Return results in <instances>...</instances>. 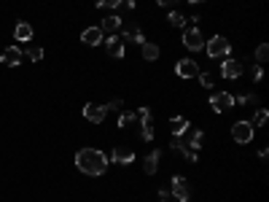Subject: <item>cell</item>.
Instances as JSON below:
<instances>
[{"instance_id":"4316f807","label":"cell","mask_w":269,"mask_h":202,"mask_svg":"<svg viewBox=\"0 0 269 202\" xmlns=\"http://www.w3.org/2000/svg\"><path fill=\"white\" fill-rule=\"evenodd\" d=\"M140 124H143V130H140L143 140H153V124L151 121H140Z\"/></svg>"},{"instance_id":"277c9868","label":"cell","mask_w":269,"mask_h":202,"mask_svg":"<svg viewBox=\"0 0 269 202\" xmlns=\"http://www.w3.org/2000/svg\"><path fill=\"white\" fill-rule=\"evenodd\" d=\"M105 116H108V108L100 103H86L84 105V119L86 121H92V124H102Z\"/></svg>"},{"instance_id":"836d02e7","label":"cell","mask_w":269,"mask_h":202,"mask_svg":"<svg viewBox=\"0 0 269 202\" xmlns=\"http://www.w3.org/2000/svg\"><path fill=\"white\" fill-rule=\"evenodd\" d=\"M264 79V70L261 67H253V81H261Z\"/></svg>"},{"instance_id":"3957f363","label":"cell","mask_w":269,"mask_h":202,"mask_svg":"<svg viewBox=\"0 0 269 202\" xmlns=\"http://www.w3.org/2000/svg\"><path fill=\"white\" fill-rule=\"evenodd\" d=\"M232 140L245 146V143H253V124L251 121H237L232 124Z\"/></svg>"},{"instance_id":"d4e9b609","label":"cell","mask_w":269,"mask_h":202,"mask_svg":"<svg viewBox=\"0 0 269 202\" xmlns=\"http://www.w3.org/2000/svg\"><path fill=\"white\" fill-rule=\"evenodd\" d=\"M170 24H172V27H186V16L178 14V11H172V14H170Z\"/></svg>"},{"instance_id":"e0dca14e","label":"cell","mask_w":269,"mask_h":202,"mask_svg":"<svg viewBox=\"0 0 269 202\" xmlns=\"http://www.w3.org/2000/svg\"><path fill=\"white\" fill-rule=\"evenodd\" d=\"M14 35H16V41L30 43V41H33V27L27 24V22H19V24H16V30H14Z\"/></svg>"},{"instance_id":"484cf974","label":"cell","mask_w":269,"mask_h":202,"mask_svg":"<svg viewBox=\"0 0 269 202\" xmlns=\"http://www.w3.org/2000/svg\"><path fill=\"white\" fill-rule=\"evenodd\" d=\"M266 57H269V46H266V43H261V46L256 49V62H258V65L266 62Z\"/></svg>"},{"instance_id":"52a82bcc","label":"cell","mask_w":269,"mask_h":202,"mask_svg":"<svg viewBox=\"0 0 269 202\" xmlns=\"http://www.w3.org/2000/svg\"><path fill=\"white\" fill-rule=\"evenodd\" d=\"M234 105V97L229 92H218V94H213L210 97V108H213L216 113H224V111H229Z\"/></svg>"},{"instance_id":"5b68a950","label":"cell","mask_w":269,"mask_h":202,"mask_svg":"<svg viewBox=\"0 0 269 202\" xmlns=\"http://www.w3.org/2000/svg\"><path fill=\"white\" fill-rule=\"evenodd\" d=\"M183 46L189 52H202L205 49V35H202L197 27H191V30L183 33Z\"/></svg>"},{"instance_id":"f546056e","label":"cell","mask_w":269,"mask_h":202,"mask_svg":"<svg viewBox=\"0 0 269 202\" xmlns=\"http://www.w3.org/2000/svg\"><path fill=\"white\" fill-rule=\"evenodd\" d=\"M266 119H269V111H266V108H261V111H258V113H256V119H253L251 124H264Z\"/></svg>"},{"instance_id":"1f68e13d","label":"cell","mask_w":269,"mask_h":202,"mask_svg":"<svg viewBox=\"0 0 269 202\" xmlns=\"http://www.w3.org/2000/svg\"><path fill=\"white\" fill-rule=\"evenodd\" d=\"M105 108H108V111H121V108H124V100H111Z\"/></svg>"},{"instance_id":"7c38bea8","label":"cell","mask_w":269,"mask_h":202,"mask_svg":"<svg viewBox=\"0 0 269 202\" xmlns=\"http://www.w3.org/2000/svg\"><path fill=\"white\" fill-rule=\"evenodd\" d=\"M159 159H162V148H153L146 159H143V170H146V175H153V172L159 170Z\"/></svg>"},{"instance_id":"ac0fdd59","label":"cell","mask_w":269,"mask_h":202,"mask_svg":"<svg viewBox=\"0 0 269 202\" xmlns=\"http://www.w3.org/2000/svg\"><path fill=\"white\" fill-rule=\"evenodd\" d=\"M170 130H172V135H186V132H189V119L172 116V119H170Z\"/></svg>"},{"instance_id":"8992f818","label":"cell","mask_w":269,"mask_h":202,"mask_svg":"<svg viewBox=\"0 0 269 202\" xmlns=\"http://www.w3.org/2000/svg\"><path fill=\"white\" fill-rule=\"evenodd\" d=\"M172 194H175L178 202H189L191 186H189V181H186L183 175H175V178H172Z\"/></svg>"},{"instance_id":"7a4b0ae2","label":"cell","mask_w":269,"mask_h":202,"mask_svg":"<svg viewBox=\"0 0 269 202\" xmlns=\"http://www.w3.org/2000/svg\"><path fill=\"white\" fill-rule=\"evenodd\" d=\"M205 52L210 60H224V57L232 54V46H229V41L224 35H213L210 41H205Z\"/></svg>"},{"instance_id":"5bb4252c","label":"cell","mask_w":269,"mask_h":202,"mask_svg":"<svg viewBox=\"0 0 269 202\" xmlns=\"http://www.w3.org/2000/svg\"><path fill=\"white\" fill-rule=\"evenodd\" d=\"M81 41L86 46H100L102 43V30L100 27H86V30L81 33Z\"/></svg>"},{"instance_id":"d590c367","label":"cell","mask_w":269,"mask_h":202,"mask_svg":"<svg viewBox=\"0 0 269 202\" xmlns=\"http://www.w3.org/2000/svg\"><path fill=\"white\" fill-rule=\"evenodd\" d=\"M124 6H127L129 11H134V0H124Z\"/></svg>"},{"instance_id":"4dcf8cb0","label":"cell","mask_w":269,"mask_h":202,"mask_svg":"<svg viewBox=\"0 0 269 202\" xmlns=\"http://www.w3.org/2000/svg\"><path fill=\"white\" fill-rule=\"evenodd\" d=\"M138 119L140 121H151V108H148V105H143V108L138 111Z\"/></svg>"},{"instance_id":"6da1fadb","label":"cell","mask_w":269,"mask_h":202,"mask_svg":"<svg viewBox=\"0 0 269 202\" xmlns=\"http://www.w3.org/2000/svg\"><path fill=\"white\" fill-rule=\"evenodd\" d=\"M75 167L84 175H102L105 167H108V157L100 148H81L75 154Z\"/></svg>"},{"instance_id":"d6986e66","label":"cell","mask_w":269,"mask_h":202,"mask_svg":"<svg viewBox=\"0 0 269 202\" xmlns=\"http://www.w3.org/2000/svg\"><path fill=\"white\" fill-rule=\"evenodd\" d=\"M186 143H189L191 151H199L202 143H205V132H202V130H194V132H191L189 138H186Z\"/></svg>"},{"instance_id":"603a6c76","label":"cell","mask_w":269,"mask_h":202,"mask_svg":"<svg viewBox=\"0 0 269 202\" xmlns=\"http://www.w3.org/2000/svg\"><path fill=\"white\" fill-rule=\"evenodd\" d=\"M27 57H30L33 62H41L43 60V49L41 46H30V49H27Z\"/></svg>"},{"instance_id":"8d00e7d4","label":"cell","mask_w":269,"mask_h":202,"mask_svg":"<svg viewBox=\"0 0 269 202\" xmlns=\"http://www.w3.org/2000/svg\"><path fill=\"white\" fill-rule=\"evenodd\" d=\"M189 3H199V0H189Z\"/></svg>"},{"instance_id":"e575fe53","label":"cell","mask_w":269,"mask_h":202,"mask_svg":"<svg viewBox=\"0 0 269 202\" xmlns=\"http://www.w3.org/2000/svg\"><path fill=\"white\" fill-rule=\"evenodd\" d=\"M159 199H162V202H167V189H159Z\"/></svg>"},{"instance_id":"44dd1931","label":"cell","mask_w":269,"mask_h":202,"mask_svg":"<svg viewBox=\"0 0 269 202\" xmlns=\"http://www.w3.org/2000/svg\"><path fill=\"white\" fill-rule=\"evenodd\" d=\"M140 49H143V60H146V62L159 60V46L156 43H143Z\"/></svg>"},{"instance_id":"4fadbf2b","label":"cell","mask_w":269,"mask_h":202,"mask_svg":"<svg viewBox=\"0 0 269 202\" xmlns=\"http://www.w3.org/2000/svg\"><path fill=\"white\" fill-rule=\"evenodd\" d=\"M0 62L8 65V67H16L22 62V52H19L16 46H8V49H3V54H0Z\"/></svg>"},{"instance_id":"2e32d148","label":"cell","mask_w":269,"mask_h":202,"mask_svg":"<svg viewBox=\"0 0 269 202\" xmlns=\"http://www.w3.org/2000/svg\"><path fill=\"white\" fill-rule=\"evenodd\" d=\"M124 38H127V41H132V43H146V35H143V30H140V27L138 24H127V27H124Z\"/></svg>"},{"instance_id":"ffe728a7","label":"cell","mask_w":269,"mask_h":202,"mask_svg":"<svg viewBox=\"0 0 269 202\" xmlns=\"http://www.w3.org/2000/svg\"><path fill=\"white\" fill-rule=\"evenodd\" d=\"M119 27H121V19H119V16H105V19H102V27H100V30H102V33H111V35H113V33L119 30Z\"/></svg>"},{"instance_id":"f1b7e54d","label":"cell","mask_w":269,"mask_h":202,"mask_svg":"<svg viewBox=\"0 0 269 202\" xmlns=\"http://www.w3.org/2000/svg\"><path fill=\"white\" fill-rule=\"evenodd\" d=\"M121 0H97V8H119Z\"/></svg>"},{"instance_id":"7402d4cb","label":"cell","mask_w":269,"mask_h":202,"mask_svg":"<svg viewBox=\"0 0 269 202\" xmlns=\"http://www.w3.org/2000/svg\"><path fill=\"white\" fill-rule=\"evenodd\" d=\"M253 103H258L256 94H239V97H234V105H253Z\"/></svg>"},{"instance_id":"83f0119b","label":"cell","mask_w":269,"mask_h":202,"mask_svg":"<svg viewBox=\"0 0 269 202\" xmlns=\"http://www.w3.org/2000/svg\"><path fill=\"white\" fill-rule=\"evenodd\" d=\"M197 79H199V84H202V86H213V84H216V81H213V73H202V70H199Z\"/></svg>"},{"instance_id":"ba28073f","label":"cell","mask_w":269,"mask_h":202,"mask_svg":"<svg viewBox=\"0 0 269 202\" xmlns=\"http://www.w3.org/2000/svg\"><path fill=\"white\" fill-rule=\"evenodd\" d=\"M221 75H224L226 81H234L243 75V62L239 60H224V65H221Z\"/></svg>"},{"instance_id":"9c48e42d","label":"cell","mask_w":269,"mask_h":202,"mask_svg":"<svg viewBox=\"0 0 269 202\" xmlns=\"http://www.w3.org/2000/svg\"><path fill=\"white\" fill-rule=\"evenodd\" d=\"M175 73L180 75V79H197V75H199V65H197V60H180L175 65Z\"/></svg>"},{"instance_id":"9a60e30c","label":"cell","mask_w":269,"mask_h":202,"mask_svg":"<svg viewBox=\"0 0 269 202\" xmlns=\"http://www.w3.org/2000/svg\"><path fill=\"white\" fill-rule=\"evenodd\" d=\"M132 159H134L132 146H116L113 148V162H119V165H129Z\"/></svg>"},{"instance_id":"d6a6232c","label":"cell","mask_w":269,"mask_h":202,"mask_svg":"<svg viewBox=\"0 0 269 202\" xmlns=\"http://www.w3.org/2000/svg\"><path fill=\"white\" fill-rule=\"evenodd\" d=\"M156 3H159L162 8H172V6H175V3H178V0H156Z\"/></svg>"},{"instance_id":"30bf717a","label":"cell","mask_w":269,"mask_h":202,"mask_svg":"<svg viewBox=\"0 0 269 202\" xmlns=\"http://www.w3.org/2000/svg\"><path fill=\"white\" fill-rule=\"evenodd\" d=\"M172 151H178L180 157L189 159V162H197V151L189 148V143H186L183 135H175V138H172Z\"/></svg>"},{"instance_id":"cb8c5ba5","label":"cell","mask_w":269,"mask_h":202,"mask_svg":"<svg viewBox=\"0 0 269 202\" xmlns=\"http://www.w3.org/2000/svg\"><path fill=\"white\" fill-rule=\"evenodd\" d=\"M134 119H138V113H124V111H121V116H119V127H121V130H124V127H129Z\"/></svg>"},{"instance_id":"8fae6325","label":"cell","mask_w":269,"mask_h":202,"mask_svg":"<svg viewBox=\"0 0 269 202\" xmlns=\"http://www.w3.org/2000/svg\"><path fill=\"white\" fill-rule=\"evenodd\" d=\"M105 46H108L111 57H116V60L124 57V38L121 35H108V38H105Z\"/></svg>"}]
</instances>
